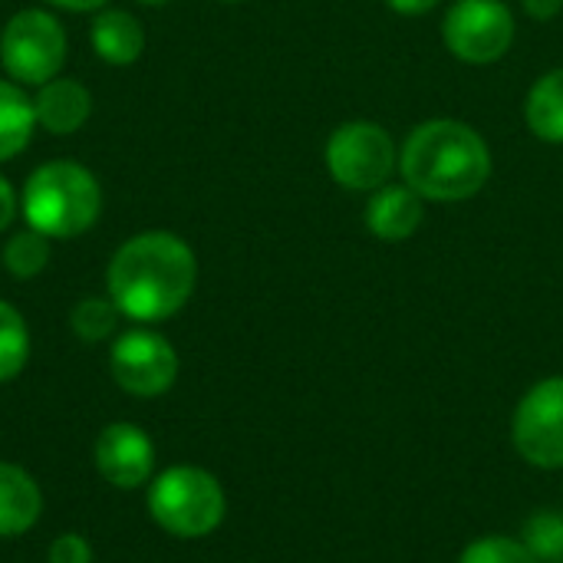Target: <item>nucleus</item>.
<instances>
[{"mask_svg": "<svg viewBox=\"0 0 563 563\" xmlns=\"http://www.w3.org/2000/svg\"><path fill=\"white\" fill-rule=\"evenodd\" d=\"M135 3H145V7H162V3H168V0H135Z\"/></svg>", "mask_w": 563, "mask_h": 563, "instance_id": "obj_27", "label": "nucleus"}, {"mask_svg": "<svg viewBox=\"0 0 563 563\" xmlns=\"http://www.w3.org/2000/svg\"><path fill=\"white\" fill-rule=\"evenodd\" d=\"M16 214H20V191L13 188V181L7 175H0V234L10 231Z\"/></svg>", "mask_w": 563, "mask_h": 563, "instance_id": "obj_23", "label": "nucleus"}, {"mask_svg": "<svg viewBox=\"0 0 563 563\" xmlns=\"http://www.w3.org/2000/svg\"><path fill=\"white\" fill-rule=\"evenodd\" d=\"M56 10H66V13H99L109 7V0H43Z\"/></svg>", "mask_w": 563, "mask_h": 563, "instance_id": "obj_26", "label": "nucleus"}, {"mask_svg": "<svg viewBox=\"0 0 563 563\" xmlns=\"http://www.w3.org/2000/svg\"><path fill=\"white\" fill-rule=\"evenodd\" d=\"M33 112H36V129H46L49 135L59 139L76 135L92 115V92L73 76H56L36 86Z\"/></svg>", "mask_w": 563, "mask_h": 563, "instance_id": "obj_12", "label": "nucleus"}, {"mask_svg": "<svg viewBox=\"0 0 563 563\" xmlns=\"http://www.w3.org/2000/svg\"><path fill=\"white\" fill-rule=\"evenodd\" d=\"M152 521L181 541L208 538L221 528L228 515V498L221 482L198 465H172L148 482L145 495Z\"/></svg>", "mask_w": 563, "mask_h": 563, "instance_id": "obj_4", "label": "nucleus"}, {"mask_svg": "<svg viewBox=\"0 0 563 563\" xmlns=\"http://www.w3.org/2000/svg\"><path fill=\"white\" fill-rule=\"evenodd\" d=\"M525 548L538 558V563H563V515L561 511H538L528 518Z\"/></svg>", "mask_w": 563, "mask_h": 563, "instance_id": "obj_20", "label": "nucleus"}, {"mask_svg": "<svg viewBox=\"0 0 563 563\" xmlns=\"http://www.w3.org/2000/svg\"><path fill=\"white\" fill-rule=\"evenodd\" d=\"M511 439L528 465L563 468V376H548L525 393L511 419Z\"/></svg>", "mask_w": 563, "mask_h": 563, "instance_id": "obj_9", "label": "nucleus"}, {"mask_svg": "<svg viewBox=\"0 0 563 563\" xmlns=\"http://www.w3.org/2000/svg\"><path fill=\"white\" fill-rule=\"evenodd\" d=\"M49 563H92V548L82 534H59L49 544Z\"/></svg>", "mask_w": 563, "mask_h": 563, "instance_id": "obj_22", "label": "nucleus"}, {"mask_svg": "<svg viewBox=\"0 0 563 563\" xmlns=\"http://www.w3.org/2000/svg\"><path fill=\"white\" fill-rule=\"evenodd\" d=\"M525 122L528 129L548 142V145H563V66L544 73L525 99Z\"/></svg>", "mask_w": 563, "mask_h": 563, "instance_id": "obj_15", "label": "nucleus"}, {"mask_svg": "<svg viewBox=\"0 0 563 563\" xmlns=\"http://www.w3.org/2000/svg\"><path fill=\"white\" fill-rule=\"evenodd\" d=\"M399 175L426 201H468L492 178V148L462 119H426L399 148Z\"/></svg>", "mask_w": 563, "mask_h": 563, "instance_id": "obj_2", "label": "nucleus"}, {"mask_svg": "<svg viewBox=\"0 0 563 563\" xmlns=\"http://www.w3.org/2000/svg\"><path fill=\"white\" fill-rule=\"evenodd\" d=\"M521 7H525V13H528L531 20L548 23V20H554V16L561 13L563 0H521Z\"/></svg>", "mask_w": 563, "mask_h": 563, "instance_id": "obj_24", "label": "nucleus"}, {"mask_svg": "<svg viewBox=\"0 0 563 563\" xmlns=\"http://www.w3.org/2000/svg\"><path fill=\"white\" fill-rule=\"evenodd\" d=\"M96 472L119 492H132L155 475V445L148 432L135 422H112L99 432L92 449Z\"/></svg>", "mask_w": 563, "mask_h": 563, "instance_id": "obj_10", "label": "nucleus"}, {"mask_svg": "<svg viewBox=\"0 0 563 563\" xmlns=\"http://www.w3.org/2000/svg\"><path fill=\"white\" fill-rule=\"evenodd\" d=\"M221 3H244V0H221Z\"/></svg>", "mask_w": 563, "mask_h": 563, "instance_id": "obj_28", "label": "nucleus"}, {"mask_svg": "<svg viewBox=\"0 0 563 563\" xmlns=\"http://www.w3.org/2000/svg\"><path fill=\"white\" fill-rule=\"evenodd\" d=\"M30 360V327L23 313L0 300V383L16 379Z\"/></svg>", "mask_w": 563, "mask_h": 563, "instance_id": "obj_18", "label": "nucleus"}, {"mask_svg": "<svg viewBox=\"0 0 563 563\" xmlns=\"http://www.w3.org/2000/svg\"><path fill=\"white\" fill-rule=\"evenodd\" d=\"M198 287V257L175 231H142L122 241L106 267V294L132 323L155 327L185 310Z\"/></svg>", "mask_w": 563, "mask_h": 563, "instance_id": "obj_1", "label": "nucleus"}, {"mask_svg": "<svg viewBox=\"0 0 563 563\" xmlns=\"http://www.w3.org/2000/svg\"><path fill=\"white\" fill-rule=\"evenodd\" d=\"M459 563H538V558L525 548V541H511L505 534H488L472 541Z\"/></svg>", "mask_w": 563, "mask_h": 563, "instance_id": "obj_21", "label": "nucleus"}, {"mask_svg": "<svg viewBox=\"0 0 563 563\" xmlns=\"http://www.w3.org/2000/svg\"><path fill=\"white\" fill-rule=\"evenodd\" d=\"M20 214L26 228L49 241L82 238L102 214V185L86 165L73 158L43 162L23 181Z\"/></svg>", "mask_w": 563, "mask_h": 563, "instance_id": "obj_3", "label": "nucleus"}, {"mask_svg": "<svg viewBox=\"0 0 563 563\" xmlns=\"http://www.w3.org/2000/svg\"><path fill=\"white\" fill-rule=\"evenodd\" d=\"M69 53L66 26L46 7L16 10L0 30V66L16 86H43L63 73Z\"/></svg>", "mask_w": 563, "mask_h": 563, "instance_id": "obj_5", "label": "nucleus"}, {"mask_svg": "<svg viewBox=\"0 0 563 563\" xmlns=\"http://www.w3.org/2000/svg\"><path fill=\"white\" fill-rule=\"evenodd\" d=\"M323 162L343 191L373 195L376 188L389 185L393 172L399 168V148L379 122L350 119L330 132Z\"/></svg>", "mask_w": 563, "mask_h": 563, "instance_id": "obj_6", "label": "nucleus"}, {"mask_svg": "<svg viewBox=\"0 0 563 563\" xmlns=\"http://www.w3.org/2000/svg\"><path fill=\"white\" fill-rule=\"evenodd\" d=\"M426 221V198L416 195L406 181L383 185L366 201V231L383 244L409 241Z\"/></svg>", "mask_w": 563, "mask_h": 563, "instance_id": "obj_11", "label": "nucleus"}, {"mask_svg": "<svg viewBox=\"0 0 563 563\" xmlns=\"http://www.w3.org/2000/svg\"><path fill=\"white\" fill-rule=\"evenodd\" d=\"M178 353L168 343V336H162L152 327L135 323L132 330L119 333L112 340L109 350V373L115 379V386L135 399H155L165 396L175 379H178Z\"/></svg>", "mask_w": 563, "mask_h": 563, "instance_id": "obj_8", "label": "nucleus"}, {"mask_svg": "<svg viewBox=\"0 0 563 563\" xmlns=\"http://www.w3.org/2000/svg\"><path fill=\"white\" fill-rule=\"evenodd\" d=\"M518 26L505 0H455L442 20L445 49L468 66H492L515 46Z\"/></svg>", "mask_w": 563, "mask_h": 563, "instance_id": "obj_7", "label": "nucleus"}, {"mask_svg": "<svg viewBox=\"0 0 563 563\" xmlns=\"http://www.w3.org/2000/svg\"><path fill=\"white\" fill-rule=\"evenodd\" d=\"M36 132L33 99L13 79H0V165L13 162Z\"/></svg>", "mask_w": 563, "mask_h": 563, "instance_id": "obj_16", "label": "nucleus"}, {"mask_svg": "<svg viewBox=\"0 0 563 563\" xmlns=\"http://www.w3.org/2000/svg\"><path fill=\"white\" fill-rule=\"evenodd\" d=\"M43 515V492L30 472L0 462V538H20L36 528Z\"/></svg>", "mask_w": 563, "mask_h": 563, "instance_id": "obj_14", "label": "nucleus"}, {"mask_svg": "<svg viewBox=\"0 0 563 563\" xmlns=\"http://www.w3.org/2000/svg\"><path fill=\"white\" fill-rule=\"evenodd\" d=\"M119 307L112 303V297H82L73 310H69V330L82 340V343H102L112 340L119 330Z\"/></svg>", "mask_w": 563, "mask_h": 563, "instance_id": "obj_19", "label": "nucleus"}, {"mask_svg": "<svg viewBox=\"0 0 563 563\" xmlns=\"http://www.w3.org/2000/svg\"><path fill=\"white\" fill-rule=\"evenodd\" d=\"M92 53L109 66H132L145 53V26L135 13L122 7H106L89 23Z\"/></svg>", "mask_w": 563, "mask_h": 563, "instance_id": "obj_13", "label": "nucleus"}, {"mask_svg": "<svg viewBox=\"0 0 563 563\" xmlns=\"http://www.w3.org/2000/svg\"><path fill=\"white\" fill-rule=\"evenodd\" d=\"M49 238H43L40 231L33 228H23V231H13L3 244V267L10 277L16 280H33L40 277L46 267H49Z\"/></svg>", "mask_w": 563, "mask_h": 563, "instance_id": "obj_17", "label": "nucleus"}, {"mask_svg": "<svg viewBox=\"0 0 563 563\" xmlns=\"http://www.w3.org/2000/svg\"><path fill=\"white\" fill-rule=\"evenodd\" d=\"M442 0H386L389 10L402 13V16H426L439 7Z\"/></svg>", "mask_w": 563, "mask_h": 563, "instance_id": "obj_25", "label": "nucleus"}]
</instances>
